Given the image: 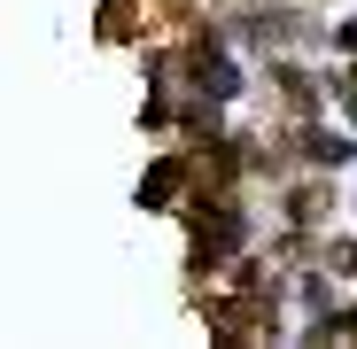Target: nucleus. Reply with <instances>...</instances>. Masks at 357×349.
I'll list each match as a JSON object with an SVG mask.
<instances>
[{"label": "nucleus", "mask_w": 357, "mask_h": 349, "mask_svg": "<svg viewBox=\"0 0 357 349\" xmlns=\"http://www.w3.org/2000/svg\"><path fill=\"white\" fill-rule=\"evenodd\" d=\"M233 233H241V225H233V210H195V256H225L233 249Z\"/></svg>", "instance_id": "1"}, {"label": "nucleus", "mask_w": 357, "mask_h": 349, "mask_svg": "<svg viewBox=\"0 0 357 349\" xmlns=\"http://www.w3.org/2000/svg\"><path fill=\"white\" fill-rule=\"evenodd\" d=\"M326 202H334L326 187H303V194H295L287 210H295V225H319V217H326Z\"/></svg>", "instance_id": "2"}, {"label": "nucleus", "mask_w": 357, "mask_h": 349, "mask_svg": "<svg viewBox=\"0 0 357 349\" xmlns=\"http://www.w3.org/2000/svg\"><path fill=\"white\" fill-rule=\"evenodd\" d=\"M334 93H342V109L357 116V70H342V86H334Z\"/></svg>", "instance_id": "3"}, {"label": "nucleus", "mask_w": 357, "mask_h": 349, "mask_svg": "<svg viewBox=\"0 0 357 349\" xmlns=\"http://www.w3.org/2000/svg\"><path fill=\"white\" fill-rule=\"evenodd\" d=\"M326 334H357V311H342V318H326Z\"/></svg>", "instance_id": "4"}, {"label": "nucleus", "mask_w": 357, "mask_h": 349, "mask_svg": "<svg viewBox=\"0 0 357 349\" xmlns=\"http://www.w3.org/2000/svg\"><path fill=\"white\" fill-rule=\"evenodd\" d=\"M342 47H349V54H357V24H342Z\"/></svg>", "instance_id": "5"}]
</instances>
